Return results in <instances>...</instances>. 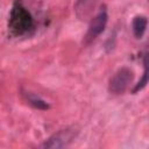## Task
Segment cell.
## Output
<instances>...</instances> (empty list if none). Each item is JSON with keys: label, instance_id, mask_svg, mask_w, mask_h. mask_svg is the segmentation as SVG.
Instances as JSON below:
<instances>
[{"label": "cell", "instance_id": "1", "mask_svg": "<svg viewBox=\"0 0 149 149\" xmlns=\"http://www.w3.org/2000/svg\"><path fill=\"white\" fill-rule=\"evenodd\" d=\"M34 27L31 14L20 3L15 2L9 15V28L16 35H23Z\"/></svg>", "mask_w": 149, "mask_h": 149}, {"label": "cell", "instance_id": "8", "mask_svg": "<svg viewBox=\"0 0 149 149\" xmlns=\"http://www.w3.org/2000/svg\"><path fill=\"white\" fill-rule=\"evenodd\" d=\"M143 65H144V72H143V76H142V79L135 85L133 92L136 93L137 91H141L146 87L147 83H148V58H147V54H144L143 56Z\"/></svg>", "mask_w": 149, "mask_h": 149}, {"label": "cell", "instance_id": "2", "mask_svg": "<svg viewBox=\"0 0 149 149\" xmlns=\"http://www.w3.org/2000/svg\"><path fill=\"white\" fill-rule=\"evenodd\" d=\"M133 77H134L133 71L129 68L123 66L119 69L109 80V84H108L109 92L113 94H122L130 85Z\"/></svg>", "mask_w": 149, "mask_h": 149}, {"label": "cell", "instance_id": "3", "mask_svg": "<svg viewBox=\"0 0 149 149\" xmlns=\"http://www.w3.org/2000/svg\"><path fill=\"white\" fill-rule=\"evenodd\" d=\"M77 130L74 128H65L61 129L57 133L52 134L50 137H48L43 144H41V148H47V149H58V148H64L68 147L76 137Z\"/></svg>", "mask_w": 149, "mask_h": 149}, {"label": "cell", "instance_id": "4", "mask_svg": "<svg viewBox=\"0 0 149 149\" xmlns=\"http://www.w3.org/2000/svg\"><path fill=\"white\" fill-rule=\"evenodd\" d=\"M107 21H108V14H107L106 7L102 6L100 8V10L91 20L88 29H87V31L85 34V37H84V42L87 44V43H91L93 40H95L104 31V29L106 28Z\"/></svg>", "mask_w": 149, "mask_h": 149}, {"label": "cell", "instance_id": "6", "mask_svg": "<svg viewBox=\"0 0 149 149\" xmlns=\"http://www.w3.org/2000/svg\"><path fill=\"white\" fill-rule=\"evenodd\" d=\"M22 95L24 97L26 101H28V104L34 106L35 108H38V109H48L49 108V105L47 104V101L43 100L37 94H35L34 92L22 90Z\"/></svg>", "mask_w": 149, "mask_h": 149}, {"label": "cell", "instance_id": "7", "mask_svg": "<svg viewBox=\"0 0 149 149\" xmlns=\"http://www.w3.org/2000/svg\"><path fill=\"white\" fill-rule=\"evenodd\" d=\"M147 24H148V20L143 15H137L133 19L132 29H133L134 36L136 38H141L144 35V33L147 30Z\"/></svg>", "mask_w": 149, "mask_h": 149}, {"label": "cell", "instance_id": "5", "mask_svg": "<svg viewBox=\"0 0 149 149\" xmlns=\"http://www.w3.org/2000/svg\"><path fill=\"white\" fill-rule=\"evenodd\" d=\"M98 0H77L74 5V12L79 20H87L94 10Z\"/></svg>", "mask_w": 149, "mask_h": 149}]
</instances>
